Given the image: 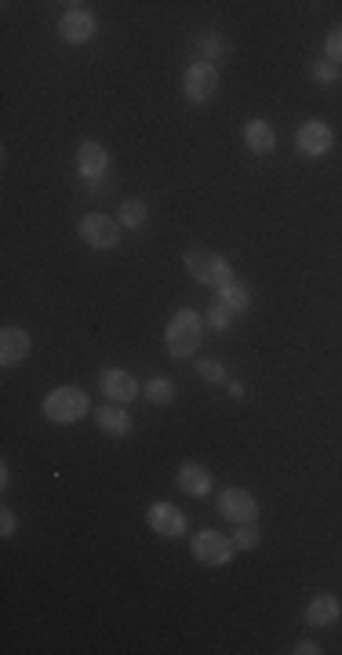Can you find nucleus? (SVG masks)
Wrapping results in <instances>:
<instances>
[{"instance_id":"f257e3e1","label":"nucleus","mask_w":342,"mask_h":655,"mask_svg":"<svg viewBox=\"0 0 342 655\" xmlns=\"http://www.w3.org/2000/svg\"><path fill=\"white\" fill-rule=\"evenodd\" d=\"M201 328H204V321H201V314H197V310H190V306L176 310V317L167 321V332H164V346H167V353H171V357H179V360L194 357V353L201 350V335H204Z\"/></svg>"},{"instance_id":"f03ea898","label":"nucleus","mask_w":342,"mask_h":655,"mask_svg":"<svg viewBox=\"0 0 342 655\" xmlns=\"http://www.w3.org/2000/svg\"><path fill=\"white\" fill-rule=\"evenodd\" d=\"M186 269H190V277L194 280H201V285H208V288H226L230 280H233V266L219 255V251H208V248H194V251H186Z\"/></svg>"},{"instance_id":"7ed1b4c3","label":"nucleus","mask_w":342,"mask_h":655,"mask_svg":"<svg viewBox=\"0 0 342 655\" xmlns=\"http://www.w3.org/2000/svg\"><path fill=\"white\" fill-rule=\"evenodd\" d=\"M88 408H92L88 405V394L76 390V387H58V390H51L44 397V415L55 426H69V423L84 419V415H88Z\"/></svg>"},{"instance_id":"20e7f679","label":"nucleus","mask_w":342,"mask_h":655,"mask_svg":"<svg viewBox=\"0 0 342 655\" xmlns=\"http://www.w3.org/2000/svg\"><path fill=\"white\" fill-rule=\"evenodd\" d=\"M215 87H219V69H215L212 62H204V59H197V62L186 69V77H183V96H186V103H194V106L208 103V99L215 96Z\"/></svg>"},{"instance_id":"39448f33","label":"nucleus","mask_w":342,"mask_h":655,"mask_svg":"<svg viewBox=\"0 0 342 655\" xmlns=\"http://www.w3.org/2000/svg\"><path fill=\"white\" fill-rule=\"evenodd\" d=\"M80 241L95 251H113L121 244V223L110 215H84L80 219Z\"/></svg>"},{"instance_id":"423d86ee","label":"nucleus","mask_w":342,"mask_h":655,"mask_svg":"<svg viewBox=\"0 0 342 655\" xmlns=\"http://www.w3.org/2000/svg\"><path fill=\"white\" fill-rule=\"evenodd\" d=\"M194 557L201 560V565H208V569H222V565H230V560H233V539L204 528L194 539Z\"/></svg>"},{"instance_id":"0eeeda50","label":"nucleus","mask_w":342,"mask_h":655,"mask_svg":"<svg viewBox=\"0 0 342 655\" xmlns=\"http://www.w3.org/2000/svg\"><path fill=\"white\" fill-rule=\"evenodd\" d=\"M219 514L233 524H255L259 521V503L248 488H226L219 492Z\"/></svg>"},{"instance_id":"6e6552de","label":"nucleus","mask_w":342,"mask_h":655,"mask_svg":"<svg viewBox=\"0 0 342 655\" xmlns=\"http://www.w3.org/2000/svg\"><path fill=\"white\" fill-rule=\"evenodd\" d=\"M95 15L84 8V5H69L66 8V15L58 19V37L66 41V44H88L92 37H95Z\"/></svg>"},{"instance_id":"1a4fd4ad","label":"nucleus","mask_w":342,"mask_h":655,"mask_svg":"<svg viewBox=\"0 0 342 655\" xmlns=\"http://www.w3.org/2000/svg\"><path fill=\"white\" fill-rule=\"evenodd\" d=\"M146 524L160 539H179V535H186V514L179 506H171V503H153L146 510Z\"/></svg>"},{"instance_id":"9d476101","label":"nucleus","mask_w":342,"mask_h":655,"mask_svg":"<svg viewBox=\"0 0 342 655\" xmlns=\"http://www.w3.org/2000/svg\"><path fill=\"white\" fill-rule=\"evenodd\" d=\"M295 146L302 157H324L335 146V132L324 121H302L295 132Z\"/></svg>"},{"instance_id":"9b49d317","label":"nucleus","mask_w":342,"mask_h":655,"mask_svg":"<svg viewBox=\"0 0 342 655\" xmlns=\"http://www.w3.org/2000/svg\"><path fill=\"white\" fill-rule=\"evenodd\" d=\"M99 390L113 405H128V401L139 397V379L131 376V371H124V368H106L103 376H99Z\"/></svg>"},{"instance_id":"f8f14e48","label":"nucleus","mask_w":342,"mask_h":655,"mask_svg":"<svg viewBox=\"0 0 342 655\" xmlns=\"http://www.w3.org/2000/svg\"><path fill=\"white\" fill-rule=\"evenodd\" d=\"M106 168H110L106 146H99V142H80V150H76V175L84 182H99L106 175Z\"/></svg>"},{"instance_id":"ddd939ff","label":"nucleus","mask_w":342,"mask_h":655,"mask_svg":"<svg viewBox=\"0 0 342 655\" xmlns=\"http://www.w3.org/2000/svg\"><path fill=\"white\" fill-rule=\"evenodd\" d=\"M26 357H30V335H26V328L8 324L4 332H0V364H4V368H15V364H22Z\"/></svg>"},{"instance_id":"4468645a","label":"nucleus","mask_w":342,"mask_h":655,"mask_svg":"<svg viewBox=\"0 0 342 655\" xmlns=\"http://www.w3.org/2000/svg\"><path fill=\"white\" fill-rule=\"evenodd\" d=\"M176 485H179L186 496L204 499V496L212 492V474H208V466H201V462H183L179 474H176Z\"/></svg>"},{"instance_id":"2eb2a0df","label":"nucleus","mask_w":342,"mask_h":655,"mask_svg":"<svg viewBox=\"0 0 342 655\" xmlns=\"http://www.w3.org/2000/svg\"><path fill=\"white\" fill-rule=\"evenodd\" d=\"M244 146H248L255 157H266V153L277 150V132H274L263 117H255V121L244 124Z\"/></svg>"},{"instance_id":"dca6fc26","label":"nucleus","mask_w":342,"mask_h":655,"mask_svg":"<svg viewBox=\"0 0 342 655\" xmlns=\"http://www.w3.org/2000/svg\"><path fill=\"white\" fill-rule=\"evenodd\" d=\"M342 615V601L335 597V594H320V597H313L310 605H306V623L310 626H331L335 619Z\"/></svg>"},{"instance_id":"f3484780","label":"nucleus","mask_w":342,"mask_h":655,"mask_svg":"<svg viewBox=\"0 0 342 655\" xmlns=\"http://www.w3.org/2000/svg\"><path fill=\"white\" fill-rule=\"evenodd\" d=\"M95 423H99V430L110 433V437H128V433H131V415H128L121 405H103V408L95 412Z\"/></svg>"},{"instance_id":"a211bd4d","label":"nucleus","mask_w":342,"mask_h":655,"mask_svg":"<svg viewBox=\"0 0 342 655\" xmlns=\"http://www.w3.org/2000/svg\"><path fill=\"white\" fill-rule=\"evenodd\" d=\"M219 303L230 306L233 314H244L251 306V292H248V285H240V280H230L226 288H219Z\"/></svg>"},{"instance_id":"6ab92c4d","label":"nucleus","mask_w":342,"mask_h":655,"mask_svg":"<svg viewBox=\"0 0 342 655\" xmlns=\"http://www.w3.org/2000/svg\"><path fill=\"white\" fill-rule=\"evenodd\" d=\"M146 212H149V208H146L142 201H124L121 212H117V223L128 226V230H139V226L146 223Z\"/></svg>"},{"instance_id":"aec40b11","label":"nucleus","mask_w":342,"mask_h":655,"mask_svg":"<svg viewBox=\"0 0 342 655\" xmlns=\"http://www.w3.org/2000/svg\"><path fill=\"white\" fill-rule=\"evenodd\" d=\"M142 394H146L153 405H171V401H176V387H171L167 379H160V376L149 379V383L142 387Z\"/></svg>"},{"instance_id":"412c9836","label":"nucleus","mask_w":342,"mask_h":655,"mask_svg":"<svg viewBox=\"0 0 342 655\" xmlns=\"http://www.w3.org/2000/svg\"><path fill=\"white\" fill-rule=\"evenodd\" d=\"M310 80H313V84H324V87H328V84H338V80H342V66L320 59V62L310 66Z\"/></svg>"},{"instance_id":"4be33fe9","label":"nucleus","mask_w":342,"mask_h":655,"mask_svg":"<svg viewBox=\"0 0 342 655\" xmlns=\"http://www.w3.org/2000/svg\"><path fill=\"white\" fill-rule=\"evenodd\" d=\"M201 51H204V62H219L226 51H230V44H226V37H219V33H208L204 41H201Z\"/></svg>"},{"instance_id":"5701e85b","label":"nucleus","mask_w":342,"mask_h":655,"mask_svg":"<svg viewBox=\"0 0 342 655\" xmlns=\"http://www.w3.org/2000/svg\"><path fill=\"white\" fill-rule=\"evenodd\" d=\"M197 376L208 379V383H230V379H226V368H222L219 360H208V357L197 360Z\"/></svg>"},{"instance_id":"b1692460","label":"nucleus","mask_w":342,"mask_h":655,"mask_svg":"<svg viewBox=\"0 0 342 655\" xmlns=\"http://www.w3.org/2000/svg\"><path fill=\"white\" fill-rule=\"evenodd\" d=\"M233 324V310L230 306H222V303H215L212 310H208V328H215V332H226Z\"/></svg>"},{"instance_id":"393cba45","label":"nucleus","mask_w":342,"mask_h":655,"mask_svg":"<svg viewBox=\"0 0 342 655\" xmlns=\"http://www.w3.org/2000/svg\"><path fill=\"white\" fill-rule=\"evenodd\" d=\"M255 546H259V532H255L251 524H240L233 532V550H255Z\"/></svg>"},{"instance_id":"a878e982","label":"nucleus","mask_w":342,"mask_h":655,"mask_svg":"<svg viewBox=\"0 0 342 655\" xmlns=\"http://www.w3.org/2000/svg\"><path fill=\"white\" fill-rule=\"evenodd\" d=\"M324 55H328V62H342V26H335L331 33H328V41H324Z\"/></svg>"},{"instance_id":"bb28decb","label":"nucleus","mask_w":342,"mask_h":655,"mask_svg":"<svg viewBox=\"0 0 342 655\" xmlns=\"http://www.w3.org/2000/svg\"><path fill=\"white\" fill-rule=\"evenodd\" d=\"M15 528H19V517H15V514L4 506V510H0V535H4V539H12V535H15Z\"/></svg>"},{"instance_id":"cd10ccee","label":"nucleus","mask_w":342,"mask_h":655,"mask_svg":"<svg viewBox=\"0 0 342 655\" xmlns=\"http://www.w3.org/2000/svg\"><path fill=\"white\" fill-rule=\"evenodd\" d=\"M320 651V644H313V641H299L295 644V655H317Z\"/></svg>"},{"instance_id":"c85d7f7f","label":"nucleus","mask_w":342,"mask_h":655,"mask_svg":"<svg viewBox=\"0 0 342 655\" xmlns=\"http://www.w3.org/2000/svg\"><path fill=\"white\" fill-rule=\"evenodd\" d=\"M226 390H230V397H237V401L244 397V383H237V379H230V383H226Z\"/></svg>"}]
</instances>
